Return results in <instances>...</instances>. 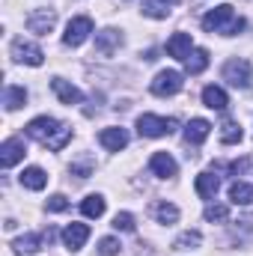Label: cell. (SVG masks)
<instances>
[{"mask_svg": "<svg viewBox=\"0 0 253 256\" xmlns=\"http://www.w3.org/2000/svg\"><path fill=\"white\" fill-rule=\"evenodd\" d=\"M224 80H230L236 90H248L250 86V80H253V68L248 60H230V63L224 66Z\"/></svg>", "mask_w": 253, "mask_h": 256, "instance_id": "obj_4", "label": "cell"}, {"mask_svg": "<svg viewBox=\"0 0 253 256\" xmlns=\"http://www.w3.org/2000/svg\"><path fill=\"white\" fill-rule=\"evenodd\" d=\"M66 208H68V200H66L63 194L48 196V212H66Z\"/></svg>", "mask_w": 253, "mask_h": 256, "instance_id": "obj_32", "label": "cell"}, {"mask_svg": "<svg viewBox=\"0 0 253 256\" xmlns=\"http://www.w3.org/2000/svg\"><path fill=\"white\" fill-rule=\"evenodd\" d=\"M161 3H167V6H176V3H182V0H161Z\"/></svg>", "mask_w": 253, "mask_h": 256, "instance_id": "obj_36", "label": "cell"}, {"mask_svg": "<svg viewBox=\"0 0 253 256\" xmlns=\"http://www.w3.org/2000/svg\"><path fill=\"white\" fill-rule=\"evenodd\" d=\"M167 12H170V9H164V6L155 3V0H146V3H143V15H149V18H167Z\"/></svg>", "mask_w": 253, "mask_h": 256, "instance_id": "obj_30", "label": "cell"}, {"mask_svg": "<svg viewBox=\"0 0 253 256\" xmlns=\"http://www.w3.org/2000/svg\"><path fill=\"white\" fill-rule=\"evenodd\" d=\"M206 66H208V51H206V48H194V51H190V57L185 60L188 74H202V72H206Z\"/></svg>", "mask_w": 253, "mask_h": 256, "instance_id": "obj_23", "label": "cell"}, {"mask_svg": "<svg viewBox=\"0 0 253 256\" xmlns=\"http://www.w3.org/2000/svg\"><path fill=\"white\" fill-rule=\"evenodd\" d=\"M208 131H212V122H206V120H190L188 126H185V140H188V146H200V143L208 137Z\"/></svg>", "mask_w": 253, "mask_h": 256, "instance_id": "obj_16", "label": "cell"}, {"mask_svg": "<svg viewBox=\"0 0 253 256\" xmlns=\"http://www.w3.org/2000/svg\"><path fill=\"white\" fill-rule=\"evenodd\" d=\"M18 182H21L24 188H30V191H42V188L48 185V176H45L42 167H27V170L18 176Z\"/></svg>", "mask_w": 253, "mask_h": 256, "instance_id": "obj_17", "label": "cell"}, {"mask_svg": "<svg viewBox=\"0 0 253 256\" xmlns=\"http://www.w3.org/2000/svg\"><path fill=\"white\" fill-rule=\"evenodd\" d=\"M12 57L18 63H27V66H42V60H45L42 48L33 45V42H24V39H15L12 42Z\"/></svg>", "mask_w": 253, "mask_h": 256, "instance_id": "obj_8", "label": "cell"}, {"mask_svg": "<svg viewBox=\"0 0 253 256\" xmlns=\"http://www.w3.org/2000/svg\"><path fill=\"white\" fill-rule=\"evenodd\" d=\"M92 33V18H86V15H78V18H72L68 24H66V36L63 42L68 48H78V45H84L86 42V36Z\"/></svg>", "mask_w": 253, "mask_h": 256, "instance_id": "obj_7", "label": "cell"}, {"mask_svg": "<svg viewBox=\"0 0 253 256\" xmlns=\"http://www.w3.org/2000/svg\"><path fill=\"white\" fill-rule=\"evenodd\" d=\"M27 137H33L36 143H42L51 152H60V149H66V143L72 140V128L66 122H60V120H54V116H36L27 126Z\"/></svg>", "mask_w": 253, "mask_h": 256, "instance_id": "obj_1", "label": "cell"}, {"mask_svg": "<svg viewBox=\"0 0 253 256\" xmlns=\"http://www.w3.org/2000/svg\"><path fill=\"white\" fill-rule=\"evenodd\" d=\"M248 164H250V161H248V158H242V161L230 164V173H232V176H238V173H244V170H248Z\"/></svg>", "mask_w": 253, "mask_h": 256, "instance_id": "obj_34", "label": "cell"}, {"mask_svg": "<svg viewBox=\"0 0 253 256\" xmlns=\"http://www.w3.org/2000/svg\"><path fill=\"white\" fill-rule=\"evenodd\" d=\"M120 248H122V244H120L116 238H102V242H98V254H104V256H116Z\"/></svg>", "mask_w": 253, "mask_h": 256, "instance_id": "obj_31", "label": "cell"}, {"mask_svg": "<svg viewBox=\"0 0 253 256\" xmlns=\"http://www.w3.org/2000/svg\"><path fill=\"white\" fill-rule=\"evenodd\" d=\"M98 143H102L108 152H120V149H126V146H128L126 128H102V134H98Z\"/></svg>", "mask_w": 253, "mask_h": 256, "instance_id": "obj_12", "label": "cell"}, {"mask_svg": "<svg viewBox=\"0 0 253 256\" xmlns=\"http://www.w3.org/2000/svg\"><path fill=\"white\" fill-rule=\"evenodd\" d=\"M194 188H196V194H200L202 200H214V194L220 188V179H218L214 173H200L196 182H194Z\"/></svg>", "mask_w": 253, "mask_h": 256, "instance_id": "obj_18", "label": "cell"}, {"mask_svg": "<svg viewBox=\"0 0 253 256\" xmlns=\"http://www.w3.org/2000/svg\"><path fill=\"white\" fill-rule=\"evenodd\" d=\"M90 170H92V161H80V164H72V176H78V179H86V176H90Z\"/></svg>", "mask_w": 253, "mask_h": 256, "instance_id": "obj_33", "label": "cell"}, {"mask_svg": "<svg viewBox=\"0 0 253 256\" xmlns=\"http://www.w3.org/2000/svg\"><path fill=\"white\" fill-rule=\"evenodd\" d=\"M202 27L206 33H224V36H236L244 30V18H236L232 6L224 3V6H214L208 15H202Z\"/></svg>", "mask_w": 253, "mask_h": 256, "instance_id": "obj_2", "label": "cell"}, {"mask_svg": "<svg viewBox=\"0 0 253 256\" xmlns=\"http://www.w3.org/2000/svg\"><path fill=\"white\" fill-rule=\"evenodd\" d=\"M238 224H242L244 230H253V214H244V218H238Z\"/></svg>", "mask_w": 253, "mask_h": 256, "instance_id": "obj_35", "label": "cell"}, {"mask_svg": "<svg viewBox=\"0 0 253 256\" xmlns=\"http://www.w3.org/2000/svg\"><path fill=\"white\" fill-rule=\"evenodd\" d=\"M54 24H57V12L48 9V6H39L27 15V30L36 33V36H48L54 30Z\"/></svg>", "mask_w": 253, "mask_h": 256, "instance_id": "obj_5", "label": "cell"}, {"mask_svg": "<svg viewBox=\"0 0 253 256\" xmlns=\"http://www.w3.org/2000/svg\"><path fill=\"white\" fill-rule=\"evenodd\" d=\"M149 170H152L158 179H170V176H176V161H173L170 152H155L152 161H149Z\"/></svg>", "mask_w": 253, "mask_h": 256, "instance_id": "obj_14", "label": "cell"}, {"mask_svg": "<svg viewBox=\"0 0 253 256\" xmlns=\"http://www.w3.org/2000/svg\"><path fill=\"white\" fill-rule=\"evenodd\" d=\"M80 212H84L86 218H102V214H104V200H102L98 194H90V196L80 202Z\"/></svg>", "mask_w": 253, "mask_h": 256, "instance_id": "obj_25", "label": "cell"}, {"mask_svg": "<svg viewBox=\"0 0 253 256\" xmlns=\"http://www.w3.org/2000/svg\"><path fill=\"white\" fill-rule=\"evenodd\" d=\"M120 45H122V36H120L116 30H102V33L96 36V51L104 54V57H110Z\"/></svg>", "mask_w": 253, "mask_h": 256, "instance_id": "obj_15", "label": "cell"}, {"mask_svg": "<svg viewBox=\"0 0 253 256\" xmlns=\"http://www.w3.org/2000/svg\"><path fill=\"white\" fill-rule=\"evenodd\" d=\"M179 128L176 120H164V116H155V114H143L137 120V134L140 137H164V134H173Z\"/></svg>", "mask_w": 253, "mask_h": 256, "instance_id": "obj_3", "label": "cell"}, {"mask_svg": "<svg viewBox=\"0 0 253 256\" xmlns=\"http://www.w3.org/2000/svg\"><path fill=\"white\" fill-rule=\"evenodd\" d=\"M182 72H176V68H167V72H158L155 74V80H152V92L155 96H161V98H167V96H176L179 90H182Z\"/></svg>", "mask_w": 253, "mask_h": 256, "instance_id": "obj_6", "label": "cell"}, {"mask_svg": "<svg viewBox=\"0 0 253 256\" xmlns=\"http://www.w3.org/2000/svg\"><path fill=\"white\" fill-rule=\"evenodd\" d=\"M230 200L236 206H253V185H248V182H232L230 185Z\"/></svg>", "mask_w": 253, "mask_h": 256, "instance_id": "obj_22", "label": "cell"}, {"mask_svg": "<svg viewBox=\"0 0 253 256\" xmlns=\"http://www.w3.org/2000/svg\"><path fill=\"white\" fill-rule=\"evenodd\" d=\"M114 230H122V232H134V214H128V212H120V214L114 218Z\"/></svg>", "mask_w": 253, "mask_h": 256, "instance_id": "obj_29", "label": "cell"}, {"mask_svg": "<svg viewBox=\"0 0 253 256\" xmlns=\"http://www.w3.org/2000/svg\"><path fill=\"white\" fill-rule=\"evenodd\" d=\"M45 242V236H36V232H27V236H21V238H15L12 242V248H15V254L18 256H33L39 250V244Z\"/></svg>", "mask_w": 253, "mask_h": 256, "instance_id": "obj_19", "label": "cell"}, {"mask_svg": "<svg viewBox=\"0 0 253 256\" xmlns=\"http://www.w3.org/2000/svg\"><path fill=\"white\" fill-rule=\"evenodd\" d=\"M24 102H27V90H24V86H6V90H3V104H6V110H18Z\"/></svg>", "mask_w": 253, "mask_h": 256, "instance_id": "obj_24", "label": "cell"}, {"mask_svg": "<svg viewBox=\"0 0 253 256\" xmlns=\"http://www.w3.org/2000/svg\"><path fill=\"white\" fill-rule=\"evenodd\" d=\"M24 155H27L24 140H21V137H9V140L0 146V167H3V170H9V167H15Z\"/></svg>", "mask_w": 253, "mask_h": 256, "instance_id": "obj_9", "label": "cell"}, {"mask_svg": "<svg viewBox=\"0 0 253 256\" xmlns=\"http://www.w3.org/2000/svg\"><path fill=\"white\" fill-rule=\"evenodd\" d=\"M152 218L158 224H176L179 220V208L173 202H167V200H158V202H152Z\"/></svg>", "mask_w": 253, "mask_h": 256, "instance_id": "obj_21", "label": "cell"}, {"mask_svg": "<svg viewBox=\"0 0 253 256\" xmlns=\"http://www.w3.org/2000/svg\"><path fill=\"white\" fill-rule=\"evenodd\" d=\"M200 242H202V236L188 230V232H182V236L173 242V248H176V250H188V248H200Z\"/></svg>", "mask_w": 253, "mask_h": 256, "instance_id": "obj_28", "label": "cell"}, {"mask_svg": "<svg viewBox=\"0 0 253 256\" xmlns=\"http://www.w3.org/2000/svg\"><path fill=\"white\" fill-rule=\"evenodd\" d=\"M238 140H242V126H238L236 120H224V126H220V143L232 146V143H238Z\"/></svg>", "mask_w": 253, "mask_h": 256, "instance_id": "obj_26", "label": "cell"}, {"mask_svg": "<svg viewBox=\"0 0 253 256\" xmlns=\"http://www.w3.org/2000/svg\"><path fill=\"white\" fill-rule=\"evenodd\" d=\"M194 42H190V33H173L170 39H167V54L173 57V60H188L190 57V48Z\"/></svg>", "mask_w": 253, "mask_h": 256, "instance_id": "obj_11", "label": "cell"}, {"mask_svg": "<svg viewBox=\"0 0 253 256\" xmlns=\"http://www.w3.org/2000/svg\"><path fill=\"white\" fill-rule=\"evenodd\" d=\"M202 104L206 108H212V110H226V104H230V98H226V92L220 90V86H206L202 90Z\"/></svg>", "mask_w": 253, "mask_h": 256, "instance_id": "obj_20", "label": "cell"}, {"mask_svg": "<svg viewBox=\"0 0 253 256\" xmlns=\"http://www.w3.org/2000/svg\"><path fill=\"white\" fill-rule=\"evenodd\" d=\"M202 218H206L208 224H214V220H226V218H230V206H224V202H208L206 212H202Z\"/></svg>", "mask_w": 253, "mask_h": 256, "instance_id": "obj_27", "label": "cell"}, {"mask_svg": "<svg viewBox=\"0 0 253 256\" xmlns=\"http://www.w3.org/2000/svg\"><path fill=\"white\" fill-rule=\"evenodd\" d=\"M51 90H54V96H57L63 104H68V108L84 102V92H80L78 86H72L68 80H63V78H54V80H51Z\"/></svg>", "mask_w": 253, "mask_h": 256, "instance_id": "obj_10", "label": "cell"}, {"mask_svg": "<svg viewBox=\"0 0 253 256\" xmlns=\"http://www.w3.org/2000/svg\"><path fill=\"white\" fill-rule=\"evenodd\" d=\"M86 238H90V226L86 224H68L63 230V242L68 250H80L86 244Z\"/></svg>", "mask_w": 253, "mask_h": 256, "instance_id": "obj_13", "label": "cell"}]
</instances>
